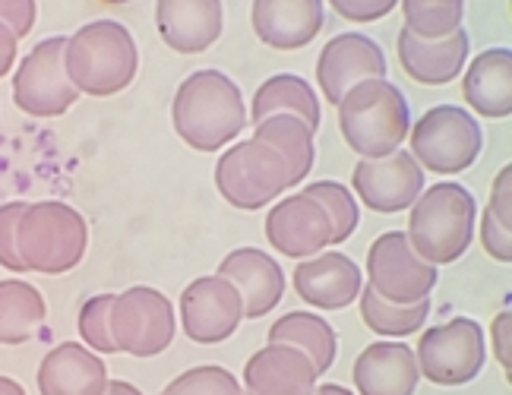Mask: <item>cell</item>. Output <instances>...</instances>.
Returning a JSON list of instances; mask_svg holds the SVG:
<instances>
[{
    "label": "cell",
    "instance_id": "6da1fadb",
    "mask_svg": "<svg viewBox=\"0 0 512 395\" xmlns=\"http://www.w3.org/2000/svg\"><path fill=\"white\" fill-rule=\"evenodd\" d=\"M171 121L190 149L219 152L247 127V105L231 76L222 70H196L174 92Z\"/></svg>",
    "mask_w": 512,
    "mask_h": 395
},
{
    "label": "cell",
    "instance_id": "7a4b0ae2",
    "mask_svg": "<svg viewBox=\"0 0 512 395\" xmlns=\"http://www.w3.org/2000/svg\"><path fill=\"white\" fill-rule=\"evenodd\" d=\"M64 70L80 95L108 98L133 83L136 70H140V51L124 23L95 19L67 38Z\"/></svg>",
    "mask_w": 512,
    "mask_h": 395
},
{
    "label": "cell",
    "instance_id": "3957f363",
    "mask_svg": "<svg viewBox=\"0 0 512 395\" xmlns=\"http://www.w3.org/2000/svg\"><path fill=\"white\" fill-rule=\"evenodd\" d=\"M478 200L462 184H433L421 190L408 215V244L424 263L449 266L475 241Z\"/></svg>",
    "mask_w": 512,
    "mask_h": 395
},
{
    "label": "cell",
    "instance_id": "277c9868",
    "mask_svg": "<svg viewBox=\"0 0 512 395\" xmlns=\"http://www.w3.org/2000/svg\"><path fill=\"white\" fill-rule=\"evenodd\" d=\"M336 108L345 143L361 158H386L408 140V98L389 79H364L351 86Z\"/></svg>",
    "mask_w": 512,
    "mask_h": 395
},
{
    "label": "cell",
    "instance_id": "5b68a950",
    "mask_svg": "<svg viewBox=\"0 0 512 395\" xmlns=\"http://www.w3.org/2000/svg\"><path fill=\"white\" fill-rule=\"evenodd\" d=\"M86 244V219L61 200L29 203L16 222V250L26 272L64 275L83 263Z\"/></svg>",
    "mask_w": 512,
    "mask_h": 395
},
{
    "label": "cell",
    "instance_id": "8992f818",
    "mask_svg": "<svg viewBox=\"0 0 512 395\" xmlns=\"http://www.w3.org/2000/svg\"><path fill=\"white\" fill-rule=\"evenodd\" d=\"M411 133V158L433 174H462L478 162L484 130L475 114L459 105H437L418 117Z\"/></svg>",
    "mask_w": 512,
    "mask_h": 395
},
{
    "label": "cell",
    "instance_id": "52a82bcc",
    "mask_svg": "<svg viewBox=\"0 0 512 395\" xmlns=\"http://www.w3.org/2000/svg\"><path fill=\"white\" fill-rule=\"evenodd\" d=\"M215 187L234 209H263L275 196L291 190V171L285 158L260 140L234 143L215 165Z\"/></svg>",
    "mask_w": 512,
    "mask_h": 395
},
{
    "label": "cell",
    "instance_id": "ba28073f",
    "mask_svg": "<svg viewBox=\"0 0 512 395\" xmlns=\"http://www.w3.org/2000/svg\"><path fill=\"white\" fill-rule=\"evenodd\" d=\"M174 332V304L159 288L133 285L124 294H114L111 339L117 351H127L133 358H155L174 345Z\"/></svg>",
    "mask_w": 512,
    "mask_h": 395
},
{
    "label": "cell",
    "instance_id": "9c48e42d",
    "mask_svg": "<svg viewBox=\"0 0 512 395\" xmlns=\"http://www.w3.org/2000/svg\"><path fill=\"white\" fill-rule=\"evenodd\" d=\"M421 377L437 386H465L478 377L487 361L484 329L471 316H452L449 323L430 326L415 351Z\"/></svg>",
    "mask_w": 512,
    "mask_h": 395
},
{
    "label": "cell",
    "instance_id": "30bf717a",
    "mask_svg": "<svg viewBox=\"0 0 512 395\" xmlns=\"http://www.w3.org/2000/svg\"><path fill=\"white\" fill-rule=\"evenodd\" d=\"M67 35H51L38 42L13 73V105L29 117H61L80 92L73 89L64 70Z\"/></svg>",
    "mask_w": 512,
    "mask_h": 395
},
{
    "label": "cell",
    "instance_id": "8fae6325",
    "mask_svg": "<svg viewBox=\"0 0 512 395\" xmlns=\"http://www.w3.org/2000/svg\"><path fill=\"white\" fill-rule=\"evenodd\" d=\"M367 275L377 298L396 307H411L430 301V291L437 288V266L424 263L411 250L402 231H386L367 250Z\"/></svg>",
    "mask_w": 512,
    "mask_h": 395
},
{
    "label": "cell",
    "instance_id": "7c38bea8",
    "mask_svg": "<svg viewBox=\"0 0 512 395\" xmlns=\"http://www.w3.org/2000/svg\"><path fill=\"white\" fill-rule=\"evenodd\" d=\"M244 320V301L222 275H200L181 294V323L190 342L219 345Z\"/></svg>",
    "mask_w": 512,
    "mask_h": 395
},
{
    "label": "cell",
    "instance_id": "4fadbf2b",
    "mask_svg": "<svg viewBox=\"0 0 512 395\" xmlns=\"http://www.w3.org/2000/svg\"><path fill=\"white\" fill-rule=\"evenodd\" d=\"M354 193L361 203L380 215L402 212L418 200L424 190V168L411 152L396 149L386 158H361L351 171Z\"/></svg>",
    "mask_w": 512,
    "mask_h": 395
},
{
    "label": "cell",
    "instance_id": "5bb4252c",
    "mask_svg": "<svg viewBox=\"0 0 512 395\" xmlns=\"http://www.w3.org/2000/svg\"><path fill=\"white\" fill-rule=\"evenodd\" d=\"M386 51L361 32H342L320 51L317 83L329 105H339L351 86L364 79H386Z\"/></svg>",
    "mask_w": 512,
    "mask_h": 395
},
{
    "label": "cell",
    "instance_id": "9a60e30c",
    "mask_svg": "<svg viewBox=\"0 0 512 395\" xmlns=\"http://www.w3.org/2000/svg\"><path fill=\"white\" fill-rule=\"evenodd\" d=\"M266 237L282 256L310 260L332 244V225L326 209L304 193L285 196L266 215Z\"/></svg>",
    "mask_w": 512,
    "mask_h": 395
},
{
    "label": "cell",
    "instance_id": "2e32d148",
    "mask_svg": "<svg viewBox=\"0 0 512 395\" xmlns=\"http://www.w3.org/2000/svg\"><path fill=\"white\" fill-rule=\"evenodd\" d=\"M326 23L323 0H253L250 26L275 51L307 48Z\"/></svg>",
    "mask_w": 512,
    "mask_h": 395
},
{
    "label": "cell",
    "instance_id": "e0dca14e",
    "mask_svg": "<svg viewBox=\"0 0 512 395\" xmlns=\"http://www.w3.org/2000/svg\"><path fill=\"white\" fill-rule=\"evenodd\" d=\"M155 26L177 54L209 51L222 38V0H155Z\"/></svg>",
    "mask_w": 512,
    "mask_h": 395
},
{
    "label": "cell",
    "instance_id": "ac0fdd59",
    "mask_svg": "<svg viewBox=\"0 0 512 395\" xmlns=\"http://www.w3.org/2000/svg\"><path fill=\"white\" fill-rule=\"evenodd\" d=\"M294 288H298L301 301L313 307L345 310L351 301H358L364 275L351 256L339 250H326L298 263V269H294Z\"/></svg>",
    "mask_w": 512,
    "mask_h": 395
},
{
    "label": "cell",
    "instance_id": "d6986e66",
    "mask_svg": "<svg viewBox=\"0 0 512 395\" xmlns=\"http://www.w3.org/2000/svg\"><path fill=\"white\" fill-rule=\"evenodd\" d=\"M215 275H222V279H228L238 288L244 301V320H260V316L272 313L285 294L282 266L275 263L266 250H256V247L231 250L219 263V272Z\"/></svg>",
    "mask_w": 512,
    "mask_h": 395
},
{
    "label": "cell",
    "instance_id": "ffe728a7",
    "mask_svg": "<svg viewBox=\"0 0 512 395\" xmlns=\"http://www.w3.org/2000/svg\"><path fill=\"white\" fill-rule=\"evenodd\" d=\"M320 373L304 351L291 345H266L244 364V395H313Z\"/></svg>",
    "mask_w": 512,
    "mask_h": 395
},
{
    "label": "cell",
    "instance_id": "44dd1931",
    "mask_svg": "<svg viewBox=\"0 0 512 395\" xmlns=\"http://www.w3.org/2000/svg\"><path fill=\"white\" fill-rule=\"evenodd\" d=\"M358 395H415L421 370L415 351L402 342L367 345L351 367Z\"/></svg>",
    "mask_w": 512,
    "mask_h": 395
},
{
    "label": "cell",
    "instance_id": "7402d4cb",
    "mask_svg": "<svg viewBox=\"0 0 512 395\" xmlns=\"http://www.w3.org/2000/svg\"><path fill=\"white\" fill-rule=\"evenodd\" d=\"M471 38L465 29H456L437 42H424V38L411 35L408 29L399 32V64L405 76H411L421 86H446L452 83L465 61H468Z\"/></svg>",
    "mask_w": 512,
    "mask_h": 395
},
{
    "label": "cell",
    "instance_id": "603a6c76",
    "mask_svg": "<svg viewBox=\"0 0 512 395\" xmlns=\"http://www.w3.org/2000/svg\"><path fill=\"white\" fill-rule=\"evenodd\" d=\"M108 386V367L95 351L76 342L51 348L38 364L42 395H102Z\"/></svg>",
    "mask_w": 512,
    "mask_h": 395
},
{
    "label": "cell",
    "instance_id": "cb8c5ba5",
    "mask_svg": "<svg viewBox=\"0 0 512 395\" xmlns=\"http://www.w3.org/2000/svg\"><path fill=\"white\" fill-rule=\"evenodd\" d=\"M462 95L478 117H509L512 114V51L490 48L481 51L462 79Z\"/></svg>",
    "mask_w": 512,
    "mask_h": 395
},
{
    "label": "cell",
    "instance_id": "d4e9b609",
    "mask_svg": "<svg viewBox=\"0 0 512 395\" xmlns=\"http://www.w3.org/2000/svg\"><path fill=\"white\" fill-rule=\"evenodd\" d=\"M272 114H294L317 133L323 111H320V98L310 89V83L298 73H275L266 83L253 92V105H250V117L247 121L256 127L263 124Z\"/></svg>",
    "mask_w": 512,
    "mask_h": 395
},
{
    "label": "cell",
    "instance_id": "484cf974",
    "mask_svg": "<svg viewBox=\"0 0 512 395\" xmlns=\"http://www.w3.org/2000/svg\"><path fill=\"white\" fill-rule=\"evenodd\" d=\"M269 345L298 348L310 358L313 370L326 373V370H332V364H336L339 335L329 326V320H323V316L294 310V313H285L282 320H275L269 326Z\"/></svg>",
    "mask_w": 512,
    "mask_h": 395
},
{
    "label": "cell",
    "instance_id": "4316f807",
    "mask_svg": "<svg viewBox=\"0 0 512 395\" xmlns=\"http://www.w3.org/2000/svg\"><path fill=\"white\" fill-rule=\"evenodd\" d=\"M253 140H260L272 146L285 158V165L291 171V187H298L304 177L313 171L317 162V149H313V130L294 114H272L263 124H256Z\"/></svg>",
    "mask_w": 512,
    "mask_h": 395
},
{
    "label": "cell",
    "instance_id": "83f0119b",
    "mask_svg": "<svg viewBox=\"0 0 512 395\" xmlns=\"http://www.w3.org/2000/svg\"><path fill=\"white\" fill-rule=\"evenodd\" d=\"M48 304L42 291L29 282H0V345H26L42 329Z\"/></svg>",
    "mask_w": 512,
    "mask_h": 395
},
{
    "label": "cell",
    "instance_id": "f1b7e54d",
    "mask_svg": "<svg viewBox=\"0 0 512 395\" xmlns=\"http://www.w3.org/2000/svg\"><path fill=\"white\" fill-rule=\"evenodd\" d=\"M358 301H361V320L367 323V329L377 335H389V339H405V335L418 332L427 323V313H430V301L396 307V304H386L383 298H377L370 285L361 288Z\"/></svg>",
    "mask_w": 512,
    "mask_h": 395
},
{
    "label": "cell",
    "instance_id": "f546056e",
    "mask_svg": "<svg viewBox=\"0 0 512 395\" xmlns=\"http://www.w3.org/2000/svg\"><path fill=\"white\" fill-rule=\"evenodd\" d=\"M402 13V29L424 38V42H437V38H446L462 29L465 0H402Z\"/></svg>",
    "mask_w": 512,
    "mask_h": 395
},
{
    "label": "cell",
    "instance_id": "4dcf8cb0",
    "mask_svg": "<svg viewBox=\"0 0 512 395\" xmlns=\"http://www.w3.org/2000/svg\"><path fill=\"white\" fill-rule=\"evenodd\" d=\"M301 193L310 196V200H317L326 209L329 225H332V244H345L348 237L358 231L361 209H358V200H354V193L345 184H339V181H313Z\"/></svg>",
    "mask_w": 512,
    "mask_h": 395
},
{
    "label": "cell",
    "instance_id": "1f68e13d",
    "mask_svg": "<svg viewBox=\"0 0 512 395\" xmlns=\"http://www.w3.org/2000/svg\"><path fill=\"white\" fill-rule=\"evenodd\" d=\"M162 395H244V389L234 380L231 370L206 364V367H193V370H184L181 377H174L162 389Z\"/></svg>",
    "mask_w": 512,
    "mask_h": 395
},
{
    "label": "cell",
    "instance_id": "d6a6232c",
    "mask_svg": "<svg viewBox=\"0 0 512 395\" xmlns=\"http://www.w3.org/2000/svg\"><path fill=\"white\" fill-rule=\"evenodd\" d=\"M111 304H114V294H92V298L80 307V335H83V345L95 354H114L117 345L111 339Z\"/></svg>",
    "mask_w": 512,
    "mask_h": 395
},
{
    "label": "cell",
    "instance_id": "836d02e7",
    "mask_svg": "<svg viewBox=\"0 0 512 395\" xmlns=\"http://www.w3.org/2000/svg\"><path fill=\"white\" fill-rule=\"evenodd\" d=\"M29 203H4L0 206V266L10 269V272H26V263L19 260V250H16V222L19 215L26 212Z\"/></svg>",
    "mask_w": 512,
    "mask_h": 395
},
{
    "label": "cell",
    "instance_id": "e575fe53",
    "mask_svg": "<svg viewBox=\"0 0 512 395\" xmlns=\"http://www.w3.org/2000/svg\"><path fill=\"white\" fill-rule=\"evenodd\" d=\"M399 0H329V7L351 23H377L396 10Z\"/></svg>",
    "mask_w": 512,
    "mask_h": 395
},
{
    "label": "cell",
    "instance_id": "d590c367",
    "mask_svg": "<svg viewBox=\"0 0 512 395\" xmlns=\"http://www.w3.org/2000/svg\"><path fill=\"white\" fill-rule=\"evenodd\" d=\"M481 247L490 256H494V260H500V263L512 260V231L503 228L490 212L481 215Z\"/></svg>",
    "mask_w": 512,
    "mask_h": 395
},
{
    "label": "cell",
    "instance_id": "8d00e7d4",
    "mask_svg": "<svg viewBox=\"0 0 512 395\" xmlns=\"http://www.w3.org/2000/svg\"><path fill=\"white\" fill-rule=\"evenodd\" d=\"M35 16H38L35 0H0V23L16 38H26L32 32Z\"/></svg>",
    "mask_w": 512,
    "mask_h": 395
},
{
    "label": "cell",
    "instance_id": "74e56055",
    "mask_svg": "<svg viewBox=\"0 0 512 395\" xmlns=\"http://www.w3.org/2000/svg\"><path fill=\"white\" fill-rule=\"evenodd\" d=\"M509 200H512V165H506L494 177V187H490V206H487V212L494 215L503 228H512V203Z\"/></svg>",
    "mask_w": 512,
    "mask_h": 395
},
{
    "label": "cell",
    "instance_id": "f35d334b",
    "mask_svg": "<svg viewBox=\"0 0 512 395\" xmlns=\"http://www.w3.org/2000/svg\"><path fill=\"white\" fill-rule=\"evenodd\" d=\"M512 313L503 310L497 313V320H494V354H497V361L503 364V370L509 373L512 370V354H509V342H512Z\"/></svg>",
    "mask_w": 512,
    "mask_h": 395
},
{
    "label": "cell",
    "instance_id": "ab89813d",
    "mask_svg": "<svg viewBox=\"0 0 512 395\" xmlns=\"http://www.w3.org/2000/svg\"><path fill=\"white\" fill-rule=\"evenodd\" d=\"M16 42H19V38L4 23H0V79H4L16 67Z\"/></svg>",
    "mask_w": 512,
    "mask_h": 395
},
{
    "label": "cell",
    "instance_id": "60d3db41",
    "mask_svg": "<svg viewBox=\"0 0 512 395\" xmlns=\"http://www.w3.org/2000/svg\"><path fill=\"white\" fill-rule=\"evenodd\" d=\"M102 395H143V392L136 389L133 383H127V380H108Z\"/></svg>",
    "mask_w": 512,
    "mask_h": 395
},
{
    "label": "cell",
    "instance_id": "b9f144b4",
    "mask_svg": "<svg viewBox=\"0 0 512 395\" xmlns=\"http://www.w3.org/2000/svg\"><path fill=\"white\" fill-rule=\"evenodd\" d=\"M0 395H26V389L19 386L13 377H0Z\"/></svg>",
    "mask_w": 512,
    "mask_h": 395
},
{
    "label": "cell",
    "instance_id": "7bdbcfd3",
    "mask_svg": "<svg viewBox=\"0 0 512 395\" xmlns=\"http://www.w3.org/2000/svg\"><path fill=\"white\" fill-rule=\"evenodd\" d=\"M313 395H351V389L339 386V383H326V386H317L313 389Z\"/></svg>",
    "mask_w": 512,
    "mask_h": 395
},
{
    "label": "cell",
    "instance_id": "ee69618b",
    "mask_svg": "<svg viewBox=\"0 0 512 395\" xmlns=\"http://www.w3.org/2000/svg\"><path fill=\"white\" fill-rule=\"evenodd\" d=\"M102 4H111V7H121V4H130V0H102Z\"/></svg>",
    "mask_w": 512,
    "mask_h": 395
}]
</instances>
